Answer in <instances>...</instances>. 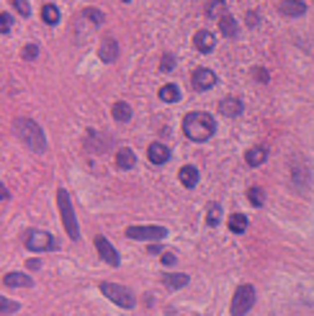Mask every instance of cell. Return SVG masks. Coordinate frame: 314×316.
Here are the masks:
<instances>
[{
	"label": "cell",
	"instance_id": "1",
	"mask_svg": "<svg viewBox=\"0 0 314 316\" xmlns=\"http://www.w3.org/2000/svg\"><path fill=\"white\" fill-rule=\"evenodd\" d=\"M214 131H216L214 118L204 111H193L183 118V134L191 142H206L214 137Z\"/></svg>",
	"mask_w": 314,
	"mask_h": 316
},
{
	"label": "cell",
	"instance_id": "2",
	"mask_svg": "<svg viewBox=\"0 0 314 316\" xmlns=\"http://www.w3.org/2000/svg\"><path fill=\"white\" fill-rule=\"evenodd\" d=\"M16 134L18 139L31 149V152L41 155L44 149H47V137H44V131L36 121H31V118H18L16 121Z\"/></svg>",
	"mask_w": 314,
	"mask_h": 316
},
{
	"label": "cell",
	"instance_id": "3",
	"mask_svg": "<svg viewBox=\"0 0 314 316\" xmlns=\"http://www.w3.org/2000/svg\"><path fill=\"white\" fill-rule=\"evenodd\" d=\"M252 304H255V288H252L250 283H242L240 288L234 291V296H232L229 311H232V316H245L252 309Z\"/></svg>",
	"mask_w": 314,
	"mask_h": 316
},
{
	"label": "cell",
	"instance_id": "4",
	"mask_svg": "<svg viewBox=\"0 0 314 316\" xmlns=\"http://www.w3.org/2000/svg\"><path fill=\"white\" fill-rule=\"evenodd\" d=\"M57 203H59V214H62V224H65L70 239H80V229H78V221H75L72 203H70V195H67L65 188L57 190Z\"/></svg>",
	"mask_w": 314,
	"mask_h": 316
},
{
	"label": "cell",
	"instance_id": "5",
	"mask_svg": "<svg viewBox=\"0 0 314 316\" xmlns=\"http://www.w3.org/2000/svg\"><path fill=\"white\" fill-rule=\"evenodd\" d=\"M101 293L121 309H134V293L118 283H101Z\"/></svg>",
	"mask_w": 314,
	"mask_h": 316
},
{
	"label": "cell",
	"instance_id": "6",
	"mask_svg": "<svg viewBox=\"0 0 314 316\" xmlns=\"http://www.w3.org/2000/svg\"><path fill=\"white\" fill-rule=\"evenodd\" d=\"M26 247L31 249V252L54 249V237L49 232H41V229H28L26 232Z\"/></svg>",
	"mask_w": 314,
	"mask_h": 316
},
{
	"label": "cell",
	"instance_id": "7",
	"mask_svg": "<svg viewBox=\"0 0 314 316\" xmlns=\"http://www.w3.org/2000/svg\"><path fill=\"white\" fill-rule=\"evenodd\" d=\"M126 237L129 239H147V242H152V239H165L168 229L165 227H129Z\"/></svg>",
	"mask_w": 314,
	"mask_h": 316
},
{
	"label": "cell",
	"instance_id": "8",
	"mask_svg": "<svg viewBox=\"0 0 314 316\" xmlns=\"http://www.w3.org/2000/svg\"><path fill=\"white\" fill-rule=\"evenodd\" d=\"M96 249H98V254H101V260L103 262H108L111 267H118V252L113 249V244L108 242L106 237H96Z\"/></svg>",
	"mask_w": 314,
	"mask_h": 316
},
{
	"label": "cell",
	"instance_id": "9",
	"mask_svg": "<svg viewBox=\"0 0 314 316\" xmlns=\"http://www.w3.org/2000/svg\"><path fill=\"white\" fill-rule=\"evenodd\" d=\"M216 85V75L211 72V70H196L193 72V87L196 90H211Z\"/></svg>",
	"mask_w": 314,
	"mask_h": 316
},
{
	"label": "cell",
	"instance_id": "10",
	"mask_svg": "<svg viewBox=\"0 0 314 316\" xmlns=\"http://www.w3.org/2000/svg\"><path fill=\"white\" fill-rule=\"evenodd\" d=\"M193 44H196V49L201 52V54H209L214 47H216V39H214V34L211 31H196V36H193Z\"/></svg>",
	"mask_w": 314,
	"mask_h": 316
},
{
	"label": "cell",
	"instance_id": "11",
	"mask_svg": "<svg viewBox=\"0 0 314 316\" xmlns=\"http://www.w3.org/2000/svg\"><path fill=\"white\" fill-rule=\"evenodd\" d=\"M147 157H149V162H152V164H165V162L170 159V149H168L165 144L155 142V144H149Z\"/></svg>",
	"mask_w": 314,
	"mask_h": 316
},
{
	"label": "cell",
	"instance_id": "12",
	"mask_svg": "<svg viewBox=\"0 0 314 316\" xmlns=\"http://www.w3.org/2000/svg\"><path fill=\"white\" fill-rule=\"evenodd\" d=\"M278 10L283 13V16H304L307 13V5L302 3V0H283V3L278 5Z\"/></svg>",
	"mask_w": 314,
	"mask_h": 316
},
{
	"label": "cell",
	"instance_id": "13",
	"mask_svg": "<svg viewBox=\"0 0 314 316\" xmlns=\"http://www.w3.org/2000/svg\"><path fill=\"white\" fill-rule=\"evenodd\" d=\"M3 283L8 288H31V278L26 273H8V275H3Z\"/></svg>",
	"mask_w": 314,
	"mask_h": 316
},
{
	"label": "cell",
	"instance_id": "14",
	"mask_svg": "<svg viewBox=\"0 0 314 316\" xmlns=\"http://www.w3.org/2000/svg\"><path fill=\"white\" fill-rule=\"evenodd\" d=\"M268 159V149L265 147H252L245 152V162L250 164V167H258V164H263Z\"/></svg>",
	"mask_w": 314,
	"mask_h": 316
},
{
	"label": "cell",
	"instance_id": "15",
	"mask_svg": "<svg viewBox=\"0 0 314 316\" xmlns=\"http://www.w3.org/2000/svg\"><path fill=\"white\" fill-rule=\"evenodd\" d=\"M98 54H101L103 62H116V59H118V44L113 39H106V41L101 44V52Z\"/></svg>",
	"mask_w": 314,
	"mask_h": 316
},
{
	"label": "cell",
	"instance_id": "16",
	"mask_svg": "<svg viewBox=\"0 0 314 316\" xmlns=\"http://www.w3.org/2000/svg\"><path fill=\"white\" fill-rule=\"evenodd\" d=\"M178 180H181V185L193 188L199 183V170L193 167V164H186V167H181V172H178Z\"/></svg>",
	"mask_w": 314,
	"mask_h": 316
},
{
	"label": "cell",
	"instance_id": "17",
	"mask_svg": "<svg viewBox=\"0 0 314 316\" xmlns=\"http://www.w3.org/2000/svg\"><path fill=\"white\" fill-rule=\"evenodd\" d=\"M219 111L227 116V118H232V116H240L242 113V103L237 100V98H224L221 103H219Z\"/></svg>",
	"mask_w": 314,
	"mask_h": 316
},
{
	"label": "cell",
	"instance_id": "18",
	"mask_svg": "<svg viewBox=\"0 0 314 316\" xmlns=\"http://www.w3.org/2000/svg\"><path fill=\"white\" fill-rule=\"evenodd\" d=\"M160 280L165 283L168 288H186L191 278H188V275H183V273H165V275H162Z\"/></svg>",
	"mask_w": 314,
	"mask_h": 316
},
{
	"label": "cell",
	"instance_id": "19",
	"mask_svg": "<svg viewBox=\"0 0 314 316\" xmlns=\"http://www.w3.org/2000/svg\"><path fill=\"white\" fill-rule=\"evenodd\" d=\"M219 28H221V34H224V36H229V39H234L237 34H240V26H237V21L229 16V13L219 18Z\"/></svg>",
	"mask_w": 314,
	"mask_h": 316
},
{
	"label": "cell",
	"instance_id": "20",
	"mask_svg": "<svg viewBox=\"0 0 314 316\" xmlns=\"http://www.w3.org/2000/svg\"><path fill=\"white\" fill-rule=\"evenodd\" d=\"M134 162H137V157H134L131 149H118V152H116V164H118L121 170L134 167Z\"/></svg>",
	"mask_w": 314,
	"mask_h": 316
},
{
	"label": "cell",
	"instance_id": "21",
	"mask_svg": "<svg viewBox=\"0 0 314 316\" xmlns=\"http://www.w3.org/2000/svg\"><path fill=\"white\" fill-rule=\"evenodd\" d=\"M291 177H294V183H296L299 188H307V183H309V172H307V167H304L302 162L291 167Z\"/></svg>",
	"mask_w": 314,
	"mask_h": 316
},
{
	"label": "cell",
	"instance_id": "22",
	"mask_svg": "<svg viewBox=\"0 0 314 316\" xmlns=\"http://www.w3.org/2000/svg\"><path fill=\"white\" fill-rule=\"evenodd\" d=\"M245 229H247V216H245V214H232V216H229V232L242 234Z\"/></svg>",
	"mask_w": 314,
	"mask_h": 316
},
{
	"label": "cell",
	"instance_id": "23",
	"mask_svg": "<svg viewBox=\"0 0 314 316\" xmlns=\"http://www.w3.org/2000/svg\"><path fill=\"white\" fill-rule=\"evenodd\" d=\"M113 118L116 121H129L131 118V108H129V103H124V100H118V103H113Z\"/></svg>",
	"mask_w": 314,
	"mask_h": 316
},
{
	"label": "cell",
	"instance_id": "24",
	"mask_svg": "<svg viewBox=\"0 0 314 316\" xmlns=\"http://www.w3.org/2000/svg\"><path fill=\"white\" fill-rule=\"evenodd\" d=\"M41 18H44V23L57 26V23H59V10H57V5H52V3L44 5V8H41Z\"/></svg>",
	"mask_w": 314,
	"mask_h": 316
},
{
	"label": "cell",
	"instance_id": "25",
	"mask_svg": "<svg viewBox=\"0 0 314 316\" xmlns=\"http://www.w3.org/2000/svg\"><path fill=\"white\" fill-rule=\"evenodd\" d=\"M157 95H160V100H165V103H175L178 98H181V90H178L175 85H162Z\"/></svg>",
	"mask_w": 314,
	"mask_h": 316
},
{
	"label": "cell",
	"instance_id": "26",
	"mask_svg": "<svg viewBox=\"0 0 314 316\" xmlns=\"http://www.w3.org/2000/svg\"><path fill=\"white\" fill-rule=\"evenodd\" d=\"M206 13L209 16H227V3H224V0H211V3H209V8H206Z\"/></svg>",
	"mask_w": 314,
	"mask_h": 316
},
{
	"label": "cell",
	"instance_id": "27",
	"mask_svg": "<svg viewBox=\"0 0 314 316\" xmlns=\"http://www.w3.org/2000/svg\"><path fill=\"white\" fill-rule=\"evenodd\" d=\"M219 221H221V206L211 203V208H209V214H206V224L209 227H216Z\"/></svg>",
	"mask_w": 314,
	"mask_h": 316
},
{
	"label": "cell",
	"instance_id": "28",
	"mask_svg": "<svg viewBox=\"0 0 314 316\" xmlns=\"http://www.w3.org/2000/svg\"><path fill=\"white\" fill-rule=\"evenodd\" d=\"M83 16H85V18H91L93 23H103V21H106V16H103L98 8H85V10H83Z\"/></svg>",
	"mask_w": 314,
	"mask_h": 316
},
{
	"label": "cell",
	"instance_id": "29",
	"mask_svg": "<svg viewBox=\"0 0 314 316\" xmlns=\"http://www.w3.org/2000/svg\"><path fill=\"white\" fill-rule=\"evenodd\" d=\"M247 201H250L252 206H263V190H260V188H250V190H247Z\"/></svg>",
	"mask_w": 314,
	"mask_h": 316
},
{
	"label": "cell",
	"instance_id": "30",
	"mask_svg": "<svg viewBox=\"0 0 314 316\" xmlns=\"http://www.w3.org/2000/svg\"><path fill=\"white\" fill-rule=\"evenodd\" d=\"M13 8H16L21 16H28V13H31V5H28V0H13Z\"/></svg>",
	"mask_w": 314,
	"mask_h": 316
},
{
	"label": "cell",
	"instance_id": "31",
	"mask_svg": "<svg viewBox=\"0 0 314 316\" xmlns=\"http://www.w3.org/2000/svg\"><path fill=\"white\" fill-rule=\"evenodd\" d=\"M0 309H3V314H13V311L18 309V304H13V301H8V298L3 296V298H0Z\"/></svg>",
	"mask_w": 314,
	"mask_h": 316
},
{
	"label": "cell",
	"instance_id": "32",
	"mask_svg": "<svg viewBox=\"0 0 314 316\" xmlns=\"http://www.w3.org/2000/svg\"><path fill=\"white\" fill-rule=\"evenodd\" d=\"M173 67H175L173 54H165V57H162V62H160V70H162V72H168V70H173Z\"/></svg>",
	"mask_w": 314,
	"mask_h": 316
},
{
	"label": "cell",
	"instance_id": "33",
	"mask_svg": "<svg viewBox=\"0 0 314 316\" xmlns=\"http://www.w3.org/2000/svg\"><path fill=\"white\" fill-rule=\"evenodd\" d=\"M0 31H3V34L10 31V16H8V13H0Z\"/></svg>",
	"mask_w": 314,
	"mask_h": 316
},
{
	"label": "cell",
	"instance_id": "34",
	"mask_svg": "<svg viewBox=\"0 0 314 316\" xmlns=\"http://www.w3.org/2000/svg\"><path fill=\"white\" fill-rule=\"evenodd\" d=\"M36 54H39V47H36V44H28V47L23 49V59H36Z\"/></svg>",
	"mask_w": 314,
	"mask_h": 316
},
{
	"label": "cell",
	"instance_id": "35",
	"mask_svg": "<svg viewBox=\"0 0 314 316\" xmlns=\"http://www.w3.org/2000/svg\"><path fill=\"white\" fill-rule=\"evenodd\" d=\"M252 75H255L260 82H268V80H271V78H268V72H265L263 67H255V70H252Z\"/></svg>",
	"mask_w": 314,
	"mask_h": 316
},
{
	"label": "cell",
	"instance_id": "36",
	"mask_svg": "<svg viewBox=\"0 0 314 316\" xmlns=\"http://www.w3.org/2000/svg\"><path fill=\"white\" fill-rule=\"evenodd\" d=\"M162 265H175V254L173 252H162Z\"/></svg>",
	"mask_w": 314,
	"mask_h": 316
},
{
	"label": "cell",
	"instance_id": "37",
	"mask_svg": "<svg viewBox=\"0 0 314 316\" xmlns=\"http://www.w3.org/2000/svg\"><path fill=\"white\" fill-rule=\"evenodd\" d=\"M247 26H258V13H247Z\"/></svg>",
	"mask_w": 314,
	"mask_h": 316
},
{
	"label": "cell",
	"instance_id": "38",
	"mask_svg": "<svg viewBox=\"0 0 314 316\" xmlns=\"http://www.w3.org/2000/svg\"><path fill=\"white\" fill-rule=\"evenodd\" d=\"M149 252H152V254H160L162 247H160V244H149Z\"/></svg>",
	"mask_w": 314,
	"mask_h": 316
},
{
	"label": "cell",
	"instance_id": "39",
	"mask_svg": "<svg viewBox=\"0 0 314 316\" xmlns=\"http://www.w3.org/2000/svg\"><path fill=\"white\" fill-rule=\"evenodd\" d=\"M28 267H31V270H39L41 265H39V260H28Z\"/></svg>",
	"mask_w": 314,
	"mask_h": 316
},
{
	"label": "cell",
	"instance_id": "40",
	"mask_svg": "<svg viewBox=\"0 0 314 316\" xmlns=\"http://www.w3.org/2000/svg\"><path fill=\"white\" fill-rule=\"evenodd\" d=\"M124 3H129V0H124Z\"/></svg>",
	"mask_w": 314,
	"mask_h": 316
}]
</instances>
